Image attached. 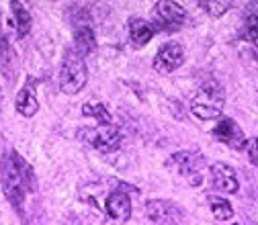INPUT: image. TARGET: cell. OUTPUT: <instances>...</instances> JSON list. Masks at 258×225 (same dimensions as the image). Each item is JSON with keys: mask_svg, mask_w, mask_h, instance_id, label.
I'll return each instance as SVG.
<instances>
[{"mask_svg": "<svg viewBox=\"0 0 258 225\" xmlns=\"http://www.w3.org/2000/svg\"><path fill=\"white\" fill-rule=\"evenodd\" d=\"M0 180H3V190L7 199L11 201V205L15 209H23L27 195L33 192L35 188V176H33V168L15 149H11L3 160Z\"/></svg>", "mask_w": 258, "mask_h": 225, "instance_id": "1", "label": "cell"}, {"mask_svg": "<svg viewBox=\"0 0 258 225\" xmlns=\"http://www.w3.org/2000/svg\"><path fill=\"white\" fill-rule=\"evenodd\" d=\"M223 103H225L223 86L217 80H209L197 90L195 96H192L190 113L199 121H211L223 113Z\"/></svg>", "mask_w": 258, "mask_h": 225, "instance_id": "2", "label": "cell"}, {"mask_svg": "<svg viewBox=\"0 0 258 225\" xmlns=\"http://www.w3.org/2000/svg\"><path fill=\"white\" fill-rule=\"evenodd\" d=\"M88 82V68L84 63V57H80L74 49H68L63 53L61 70H59V88L63 94H76L80 92Z\"/></svg>", "mask_w": 258, "mask_h": 225, "instance_id": "3", "label": "cell"}, {"mask_svg": "<svg viewBox=\"0 0 258 225\" xmlns=\"http://www.w3.org/2000/svg\"><path fill=\"white\" fill-rule=\"evenodd\" d=\"M78 137L82 141H86L88 145H92L94 149L99 152H115L119 149L123 137L119 127L113 123H105V125H96V127H88V129H80Z\"/></svg>", "mask_w": 258, "mask_h": 225, "instance_id": "4", "label": "cell"}, {"mask_svg": "<svg viewBox=\"0 0 258 225\" xmlns=\"http://www.w3.org/2000/svg\"><path fill=\"white\" fill-rule=\"evenodd\" d=\"M186 13L172 0H160L154 5V25L162 31H176L182 27Z\"/></svg>", "mask_w": 258, "mask_h": 225, "instance_id": "5", "label": "cell"}, {"mask_svg": "<svg viewBox=\"0 0 258 225\" xmlns=\"http://www.w3.org/2000/svg\"><path fill=\"white\" fill-rule=\"evenodd\" d=\"M170 166H174L176 172L184 176L190 184H199L201 170L205 168V158L195 152H178L170 158Z\"/></svg>", "mask_w": 258, "mask_h": 225, "instance_id": "6", "label": "cell"}, {"mask_svg": "<svg viewBox=\"0 0 258 225\" xmlns=\"http://www.w3.org/2000/svg\"><path fill=\"white\" fill-rule=\"evenodd\" d=\"M184 61V49L180 43H164L154 55V70L158 74H170Z\"/></svg>", "mask_w": 258, "mask_h": 225, "instance_id": "7", "label": "cell"}, {"mask_svg": "<svg viewBox=\"0 0 258 225\" xmlns=\"http://www.w3.org/2000/svg\"><path fill=\"white\" fill-rule=\"evenodd\" d=\"M211 135L217 141H221L223 145H230L232 149H244L246 147V135H244V131L240 129V125L234 119H230V117H223L213 127Z\"/></svg>", "mask_w": 258, "mask_h": 225, "instance_id": "8", "label": "cell"}, {"mask_svg": "<svg viewBox=\"0 0 258 225\" xmlns=\"http://www.w3.org/2000/svg\"><path fill=\"white\" fill-rule=\"evenodd\" d=\"M146 215L154 225H176L180 219V211L170 201H150Z\"/></svg>", "mask_w": 258, "mask_h": 225, "instance_id": "9", "label": "cell"}, {"mask_svg": "<svg viewBox=\"0 0 258 225\" xmlns=\"http://www.w3.org/2000/svg\"><path fill=\"white\" fill-rule=\"evenodd\" d=\"M211 186L219 192L225 195H234L238 192V178H236V170L223 162H215L211 166Z\"/></svg>", "mask_w": 258, "mask_h": 225, "instance_id": "10", "label": "cell"}, {"mask_svg": "<svg viewBox=\"0 0 258 225\" xmlns=\"http://www.w3.org/2000/svg\"><path fill=\"white\" fill-rule=\"evenodd\" d=\"M105 211L113 221L125 223L129 217H132V199H129L127 192L115 190L105 201Z\"/></svg>", "mask_w": 258, "mask_h": 225, "instance_id": "11", "label": "cell"}, {"mask_svg": "<svg viewBox=\"0 0 258 225\" xmlns=\"http://www.w3.org/2000/svg\"><path fill=\"white\" fill-rule=\"evenodd\" d=\"M15 107L23 117H33L39 111V101H37V94H35V80L33 78H27L25 86L19 90Z\"/></svg>", "mask_w": 258, "mask_h": 225, "instance_id": "12", "label": "cell"}, {"mask_svg": "<svg viewBox=\"0 0 258 225\" xmlns=\"http://www.w3.org/2000/svg\"><path fill=\"white\" fill-rule=\"evenodd\" d=\"M96 47V37H94V31L88 25H78L74 31V51L84 57L88 53H92Z\"/></svg>", "mask_w": 258, "mask_h": 225, "instance_id": "13", "label": "cell"}, {"mask_svg": "<svg viewBox=\"0 0 258 225\" xmlns=\"http://www.w3.org/2000/svg\"><path fill=\"white\" fill-rule=\"evenodd\" d=\"M152 37H154L152 23H148L146 19H132V23H129V41H132V45L142 47Z\"/></svg>", "mask_w": 258, "mask_h": 225, "instance_id": "14", "label": "cell"}, {"mask_svg": "<svg viewBox=\"0 0 258 225\" xmlns=\"http://www.w3.org/2000/svg\"><path fill=\"white\" fill-rule=\"evenodd\" d=\"M11 9H13V17H15V25H17V35L19 37H25L29 31H31V25H33V17L27 11V7L23 3H11Z\"/></svg>", "mask_w": 258, "mask_h": 225, "instance_id": "15", "label": "cell"}, {"mask_svg": "<svg viewBox=\"0 0 258 225\" xmlns=\"http://www.w3.org/2000/svg\"><path fill=\"white\" fill-rule=\"evenodd\" d=\"M209 205H211V213H213V217L217 221H230L234 217V209H232V205L225 199L209 197Z\"/></svg>", "mask_w": 258, "mask_h": 225, "instance_id": "16", "label": "cell"}, {"mask_svg": "<svg viewBox=\"0 0 258 225\" xmlns=\"http://www.w3.org/2000/svg\"><path fill=\"white\" fill-rule=\"evenodd\" d=\"M82 113H84L86 117H92V119H96V121H99V125H105V123H113V117H111V113L105 109V105H99V103H86V105L82 107Z\"/></svg>", "mask_w": 258, "mask_h": 225, "instance_id": "17", "label": "cell"}, {"mask_svg": "<svg viewBox=\"0 0 258 225\" xmlns=\"http://www.w3.org/2000/svg\"><path fill=\"white\" fill-rule=\"evenodd\" d=\"M242 37L252 43V47L258 53V15H246V23L242 29Z\"/></svg>", "mask_w": 258, "mask_h": 225, "instance_id": "18", "label": "cell"}, {"mask_svg": "<svg viewBox=\"0 0 258 225\" xmlns=\"http://www.w3.org/2000/svg\"><path fill=\"white\" fill-rule=\"evenodd\" d=\"M199 7H203L211 17H221V15H225V11L232 9V3H228V0H221V3H217V0H213V3L203 0V3H199Z\"/></svg>", "mask_w": 258, "mask_h": 225, "instance_id": "19", "label": "cell"}, {"mask_svg": "<svg viewBox=\"0 0 258 225\" xmlns=\"http://www.w3.org/2000/svg\"><path fill=\"white\" fill-rule=\"evenodd\" d=\"M246 154H248L250 164H254L258 168V137H252L246 141Z\"/></svg>", "mask_w": 258, "mask_h": 225, "instance_id": "20", "label": "cell"}, {"mask_svg": "<svg viewBox=\"0 0 258 225\" xmlns=\"http://www.w3.org/2000/svg\"><path fill=\"white\" fill-rule=\"evenodd\" d=\"M246 15H258V3H248L246 5Z\"/></svg>", "mask_w": 258, "mask_h": 225, "instance_id": "21", "label": "cell"}, {"mask_svg": "<svg viewBox=\"0 0 258 225\" xmlns=\"http://www.w3.org/2000/svg\"><path fill=\"white\" fill-rule=\"evenodd\" d=\"M232 225H242V223H232Z\"/></svg>", "mask_w": 258, "mask_h": 225, "instance_id": "22", "label": "cell"}, {"mask_svg": "<svg viewBox=\"0 0 258 225\" xmlns=\"http://www.w3.org/2000/svg\"><path fill=\"white\" fill-rule=\"evenodd\" d=\"M0 101H3V94H0Z\"/></svg>", "mask_w": 258, "mask_h": 225, "instance_id": "23", "label": "cell"}, {"mask_svg": "<svg viewBox=\"0 0 258 225\" xmlns=\"http://www.w3.org/2000/svg\"><path fill=\"white\" fill-rule=\"evenodd\" d=\"M82 225H84V223H82Z\"/></svg>", "mask_w": 258, "mask_h": 225, "instance_id": "24", "label": "cell"}]
</instances>
